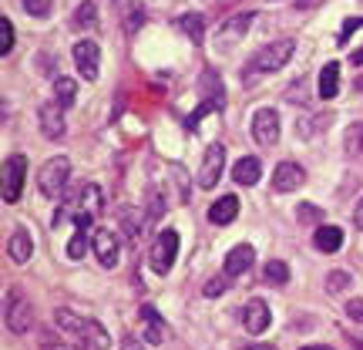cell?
I'll return each instance as SVG.
<instances>
[{"label": "cell", "instance_id": "2e32d148", "mask_svg": "<svg viewBox=\"0 0 363 350\" xmlns=\"http://www.w3.org/2000/svg\"><path fill=\"white\" fill-rule=\"evenodd\" d=\"M262 179V162L259 158H252V155H246V158H239L233 165V182L235 185H256V182Z\"/></svg>", "mask_w": 363, "mask_h": 350}, {"label": "cell", "instance_id": "5bb4252c", "mask_svg": "<svg viewBox=\"0 0 363 350\" xmlns=\"http://www.w3.org/2000/svg\"><path fill=\"white\" fill-rule=\"evenodd\" d=\"M65 108L57 102H48L40 104V131L48 135V138H65Z\"/></svg>", "mask_w": 363, "mask_h": 350}, {"label": "cell", "instance_id": "9c48e42d", "mask_svg": "<svg viewBox=\"0 0 363 350\" xmlns=\"http://www.w3.org/2000/svg\"><path fill=\"white\" fill-rule=\"evenodd\" d=\"M272 324V310H269V303L259 297H252L246 303V310H242V327H246L252 337H259V334H266Z\"/></svg>", "mask_w": 363, "mask_h": 350}, {"label": "cell", "instance_id": "74e56055", "mask_svg": "<svg viewBox=\"0 0 363 350\" xmlns=\"http://www.w3.org/2000/svg\"><path fill=\"white\" fill-rule=\"evenodd\" d=\"M353 226H357V229H363V199L357 202V209H353Z\"/></svg>", "mask_w": 363, "mask_h": 350}, {"label": "cell", "instance_id": "ba28073f", "mask_svg": "<svg viewBox=\"0 0 363 350\" xmlns=\"http://www.w3.org/2000/svg\"><path fill=\"white\" fill-rule=\"evenodd\" d=\"M74 65H78L81 78L94 81L98 71H101V48H98L94 40H78V44H74Z\"/></svg>", "mask_w": 363, "mask_h": 350}, {"label": "cell", "instance_id": "f6af8a7d", "mask_svg": "<svg viewBox=\"0 0 363 350\" xmlns=\"http://www.w3.org/2000/svg\"><path fill=\"white\" fill-rule=\"evenodd\" d=\"M357 347H360V350H363V337H360V340H357Z\"/></svg>", "mask_w": 363, "mask_h": 350}, {"label": "cell", "instance_id": "3957f363", "mask_svg": "<svg viewBox=\"0 0 363 350\" xmlns=\"http://www.w3.org/2000/svg\"><path fill=\"white\" fill-rule=\"evenodd\" d=\"M4 324H7L11 334H27V330L34 327V307L27 303V297L17 286L7 290V300H4Z\"/></svg>", "mask_w": 363, "mask_h": 350}, {"label": "cell", "instance_id": "4fadbf2b", "mask_svg": "<svg viewBox=\"0 0 363 350\" xmlns=\"http://www.w3.org/2000/svg\"><path fill=\"white\" fill-rule=\"evenodd\" d=\"M249 24H252V13H235V17H229V21L219 27V34H216V44H219L222 51H229L235 40L246 38Z\"/></svg>", "mask_w": 363, "mask_h": 350}, {"label": "cell", "instance_id": "7c38bea8", "mask_svg": "<svg viewBox=\"0 0 363 350\" xmlns=\"http://www.w3.org/2000/svg\"><path fill=\"white\" fill-rule=\"evenodd\" d=\"M299 185H306V169L296 162H279L272 172V189L276 192H296Z\"/></svg>", "mask_w": 363, "mask_h": 350}, {"label": "cell", "instance_id": "ee69618b", "mask_svg": "<svg viewBox=\"0 0 363 350\" xmlns=\"http://www.w3.org/2000/svg\"><path fill=\"white\" fill-rule=\"evenodd\" d=\"M357 91H363V78H357Z\"/></svg>", "mask_w": 363, "mask_h": 350}, {"label": "cell", "instance_id": "f546056e", "mask_svg": "<svg viewBox=\"0 0 363 350\" xmlns=\"http://www.w3.org/2000/svg\"><path fill=\"white\" fill-rule=\"evenodd\" d=\"M296 219L299 222H320V219H323V209H316L313 202H299V206H296Z\"/></svg>", "mask_w": 363, "mask_h": 350}, {"label": "cell", "instance_id": "4dcf8cb0", "mask_svg": "<svg viewBox=\"0 0 363 350\" xmlns=\"http://www.w3.org/2000/svg\"><path fill=\"white\" fill-rule=\"evenodd\" d=\"M11 48H13V24L4 17L0 21V54H11Z\"/></svg>", "mask_w": 363, "mask_h": 350}, {"label": "cell", "instance_id": "e0dca14e", "mask_svg": "<svg viewBox=\"0 0 363 350\" xmlns=\"http://www.w3.org/2000/svg\"><path fill=\"white\" fill-rule=\"evenodd\" d=\"M235 216H239V199L235 195H222L208 206V222H216V226H229Z\"/></svg>", "mask_w": 363, "mask_h": 350}, {"label": "cell", "instance_id": "5b68a950", "mask_svg": "<svg viewBox=\"0 0 363 350\" xmlns=\"http://www.w3.org/2000/svg\"><path fill=\"white\" fill-rule=\"evenodd\" d=\"M175 256H179V233H175V229H165V233H158V239L152 243V253H148V263H152V270L165 276V273L172 270Z\"/></svg>", "mask_w": 363, "mask_h": 350}, {"label": "cell", "instance_id": "d6986e66", "mask_svg": "<svg viewBox=\"0 0 363 350\" xmlns=\"http://www.w3.org/2000/svg\"><path fill=\"white\" fill-rule=\"evenodd\" d=\"M175 24H179V31L192 40V44H202V40H206V21H202V13H182Z\"/></svg>", "mask_w": 363, "mask_h": 350}, {"label": "cell", "instance_id": "b9f144b4", "mask_svg": "<svg viewBox=\"0 0 363 350\" xmlns=\"http://www.w3.org/2000/svg\"><path fill=\"white\" fill-rule=\"evenodd\" d=\"M299 350H333V347H326V344H310V347H299Z\"/></svg>", "mask_w": 363, "mask_h": 350}, {"label": "cell", "instance_id": "30bf717a", "mask_svg": "<svg viewBox=\"0 0 363 350\" xmlns=\"http://www.w3.org/2000/svg\"><path fill=\"white\" fill-rule=\"evenodd\" d=\"M222 169H225V148L216 142L206 148L202 169H199V185H202V189H212V185L222 179Z\"/></svg>", "mask_w": 363, "mask_h": 350}, {"label": "cell", "instance_id": "60d3db41", "mask_svg": "<svg viewBox=\"0 0 363 350\" xmlns=\"http://www.w3.org/2000/svg\"><path fill=\"white\" fill-rule=\"evenodd\" d=\"M239 350H279L276 344H246V347H239Z\"/></svg>", "mask_w": 363, "mask_h": 350}, {"label": "cell", "instance_id": "1f68e13d", "mask_svg": "<svg viewBox=\"0 0 363 350\" xmlns=\"http://www.w3.org/2000/svg\"><path fill=\"white\" fill-rule=\"evenodd\" d=\"M225 286H229V280H225V276H212V280L202 286V293H206L208 300H216V297H222V293H225Z\"/></svg>", "mask_w": 363, "mask_h": 350}, {"label": "cell", "instance_id": "603a6c76", "mask_svg": "<svg viewBox=\"0 0 363 350\" xmlns=\"http://www.w3.org/2000/svg\"><path fill=\"white\" fill-rule=\"evenodd\" d=\"M142 320H145V337L148 344H162V317L155 313V307H142Z\"/></svg>", "mask_w": 363, "mask_h": 350}, {"label": "cell", "instance_id": "d6a6232c", "mask_svg": "<svg viewBox=\"0 0 363 350\" xmlns=\"http://www.w3.org/2000/svg\"><path fill=\"white\" fill-rule=\"evenodd\" d=\"M21 4H24V11L30 17H48L51 13V0H21Z\"/></svg>", "mask_w": 363, "mask_h": 350}, {"label": "cell", "instance_id": "9a60e30c", "mask_svg": "<svg viewBox=\"0 0 363 350\" xmlns=\"http://www.w3.org/2000/svg\"><path fill=\"white\" fill-rule=\"evenodd\" d=\"M256 263V249L249 246V243H239L225 253V276H242Z\"/></svg>", "mask_w": 363, "mask_h": 350}, {"label": "cell", "instance_id": "ab89813d", "mask_svg": "<svg viewBox=\"0 0 363 350\" xmlns=\"http://www.w3.org/2000/svg\"><path fill=\"white\" fill-rule=\"evenodd\" d=\"M323 0H296V7L299 11H313V7H320Z\"/></svg>", "mask_w": 363, "mask_h": 350}, {"label": "cell", "instance_id": "ac0fdd59", "mask_svg": "<svg viewBox=\"0 0 363 350\" xmlns=\"http://www.w3.org/2000/svg\"><path fill=\"white\" fill-rule=\"evenodd\" d=\"M7 256H11L13 263H27L34 256V239H30L27 229H13L11 243H7Z\"/></svg>", "mask_w": 363, "mask_h": 350}, {"label": "cell", "instance_id": "8992f818", "mask_svg": "<svg viewBox=\"0 0 363 350\" xmlns=\"http://www.w3.org/2000/svg\"><path fill=\"white\" fill-rule=\"evenodd\" d=\"M24 179H27V158L11 155L4 162V202H17V199H21Z\"/></svg>", "mask_w": 363, "mask_h": 350}, {"label": "cell", "instance_id": "cb8c5ba5", "mask_svg": "<svg viewBox=\"0 0 363 350\" xmlns=\"http://www.w3.org/2000/svg\"><path fill=\"white\" fill-rule=\"evenodd\" d=\"M74 24L81 31H94L98 27V4L94 0H81V7L74 11Z\"/></svg>", "mask_w": 363, "mask_h": 350}, {"label": "cell", "instance_id": "277c9868", "mask_svg": "<svg viewBox=\"0 0 363 350\" xmlns=\"http://www.w3.org/2000/svg\"><path fill=\"white\" fill-rule=\"evenodd\" d=\"M67 175H71V162H67L65 155L48 158V162L40 165V172H38V189H40V195H48V199L61 195V192H65V185H67Z\"/></svg>", "mask_w": 363, "mask_h": 350}, {"label": "cell", "instance_id": "e575fe53", "mask_svg": "<svg viewBox=\"0 0 363 350\" xmlns=\"http://www.w3.org/2000/svg\"><path fill=\"white\" fill-rule=\"evenodd\" d=\"M121 222H125V229H128L131 239H138V233H142V222H138V219H131V212H128V209L121 212Z\"/></svg>", "mask_w": 363, "mask_h": 350}, {"label": "cell", "instance_id": "d590c367", "mask_svg": "<svg viewBox=\"0 0 363 350\" xmlns=\"http://www.w3.org/2000/svg\"><path fill=\"white\" fill-rule=\"evenodd\" d=\"M347 317H350L353 324H363V300H350L347 303Z\"/></svg>", "mask_w": 363, "mask_h": 350}, {"label": "cell", "instance_id": "4316f807", "mask_svg": "<svg viewBox=\"0 0 363 350\" xmlns=\"http://www.w3.org/2000/svg\"><path fill=\"white\" fill-rule=\"evenodd\" d=\"M202 88H206V102H216V104L225 102V91H222L219 75H212V71H206V75H202Z\"/></svg>", "mask_w": 363, "mask_h": 350}, {"label": "cell", "instance_id": "7bdbcfd3", "mask_svg": "<svg viewBox=\"0 0 363 350\" xmlns=\"http://www.w3.org/2000/svg\"><path fill=\"white\" fill-rule=\"evenodd\" d=\"M350 61H353V65H363V48H360V51H357V54H353Z\"/></svg>", "mask_w": 363, "mask_h": 350}, {"label": "cell", "instance_id": "ffe728a7", "mask_svg": "<svg viewBox=\"0 0 363 350\" xmlns=\"http://www.w3.org/2000/svg\"><path fill=\"white\" fill-rule=\"evenodd\" d=\"M320 98L323 102H330V98H337L340 91V65L337 61H330V65H323V71H320Z\"/></svg>", "mask_w": 363, "mask_h": 350}, {"label": "cell", "instance_id": "f1b7e54d", "mask_svg": "<svg viewBox=\"0 0 363 350\" xmlns=\"http://www.w3.org/2000/svg\"><path fill=\"white\" fill-rule=\"evenodd\" d=\"M350 273H343V270H333L330 276H326V290L337 297V293H343V290H350Z\"/></svg>", "mask_w": 363, "mask_h": 350}, {"label": "cell", "instance_id": "8d00e7d4", "mask_svg": "<svg viewBox=\"0 0 363 350\" xmlns=\"http://www.w3.org/2000/svg\"><path fill=\"white\" fill-rule=\"evenodd\" d=\"M121 350H142V340H138V337H131V334H128V337L121 340Z\"/></svg>", "mask_w": 363, "mask_h": 350}, {"label": "cell", "instance_id": "44dd1931", "mask_svg": "<svg viewBox=\"0 0 363 350\" xmlns=\"http://www.w3.org/2000/svg\"><path fill=\"white\" fill-rule=\"evenodd\" d=\"M313 243H316L320 253H337V249L343 246V229H337V226H320L316 236H313Z\"/></svg>", "mask_w": 363, "mask_h": 350}, {"label": "cell", "instance_id": "d4e9b609", "mask_svg": "<svg viewBox=\"0 0 363 350\" xmlns=\"http://www.w3.org/2000/svg\"><path fill=\"white\" fill-rule=\"evenodd\" d=\"M343 148H347V155L350 158H360L363 155V121H353L347 135H343Z\"/></svg>", "mask_w": 363, "mask_h": 350}, {"label": "cell", "instance_id": "83f0119b", "mask_svg": "<svg viewBox=\"0 0 363 350\" xmlns=\"http://www.w3.org/2000/svg\"><path fill=\"white\" fill-rule=\"evenodd\" d=\"M91 239H88V229H78V233L71 236V243H67V256L71 260H84V253H88Z\"/></svg>", "mask_w": 363, "mask_h": 350}, {"label": "cell", "instance_id": "52a82bcc", "mask_svg": "<svg viewBox=\"0 0 363 350\" xmlns=\"http://www.w3.org/2000/svg\"><path fill=\"white\" fill-rule=\"evenodd\" d=\"M252 138L266 148L279 142V111L276 108H259L256 115H252Z\"/></svg>", "mask_w": 363, "mask_h": 350}, {"label": "cell", "instance_id": "bcb514c9", "mask_svg": "<svg viewBox=\"0 0 363 350\" xmlns=\"http://www.w3.org/2000/svg\"><path fill=\"white\" fill-rule=\"evenodd\" d=\"M115 4H125V0H115Z\"/></svg>", "mask_w": 363, "mask_h": 350}, {"label": "cell", "instance_id": "7a4b0ae2", "mask_svg": "<svg viewBox=\"0 0 363 350\" xmlns=\"http://www.w3.org/2000/svg\"><path fill=\"white\" fill-rule=\"evenodd\" d=\"M293 54H296V40H293V38L276 40V44L262 48V51L249 61L246 78H252V75H272V71H279V67L289 65V58H293Z\"/></svg>", "mask_w": 363, "mask_h": 350}, {"label": "cell", "instance_id": "8fae6325", "mask_svg": "<svg viewBox=\"0 0 363 350\" xmlns=\"http://www.w3.org/2000/svg\"><path fill=\"white\" fill-rule=\"evenodd\" d=\"M91 249H94V256H98V263H101L104 270L118 266L121 246H118V236L111 233V229H98V233L91 236Z\"/></svg>", "mask_w": 363, "mask_h": 350}, {"label": "cell", "instance_id": "f35d334b", "mask_svg": "<svg viewBox=\"0 0 363 350\" xmlns=\"http://www.w3.org/2000/svg\"><path fill=\"white\" fill-rule=\"evenodd\" d=\"M142 21H145V13H142V11H135V13L128 17V31H135V27H142Z\"/></svg>", "mask_w": 363, "mask_h": 350}, {"label": "cell", "instance_id": "7402d4cb", "mask_svg": "<svg viewBox=\"0 0 363 350\" xmlns=\"http://www.w3.org/2000/svg\"><path fill=\"white\" fill-rule=\"evenodd\" d=\"M78 98V81L74 78H57L54 81V102L61 104V108H71Z\"/></svg>", "mask_w": 363, "mask_h": 350}, {"label": "cell", "instance_id": "484cf974", "mask_svg": "<svg viewBox=\"0 0 363 350\" xmlns=\"http://www.w3.org/2000/svg\"><path fill=\"white\" fill-rule=\"evenodd\" d=\"M262 276H266V283H272V286H286L289 283V266H286L283 260H269L266 270H262Z\"/></svg>", "mask_w": 363, "mask_h": 350}, {"label": "cell", "instance_id": "836d02e7", "mask_svg": "<svg viewBox=\"0 0 363 350\" xmlns=\"http://www.w3.org/2000/svg\"><path fill=\"white\" fill-rule=\"evenodd\" d=\"M357 27H363V17H353V21H343V31H340V44H347L350 40V34L357 31Z\"/></svg>", "mask_w": 363, "mask_h": 350}, {"label": "cell", "instance_id": "6da1fadb", "mask_svg": "<svg viewBox=\"0 0 363 350\" xmlns=\"http://www.w3.org/2000/svg\"><path fill=\"white\" fill-rule=\"evenodd\" d=\"M54 324L61 327V330H67V334H74V337H78L88 350H108L111 347V337H108V330H104L98 320H91V317H78V313L67 310V307L54 310Z\"/></svg>", "mask_w": 363, "mask_h": 350}]
</instances>
